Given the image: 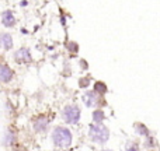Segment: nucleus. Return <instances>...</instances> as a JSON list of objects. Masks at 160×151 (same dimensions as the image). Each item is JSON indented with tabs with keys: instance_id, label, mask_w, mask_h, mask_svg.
<instances>
[{
	"instance_id": "nucleus-1",
	"label": "nucleus",
	"mask_w": 160,
	"mask_h": 151,
	"mask_svg": "<svg viewBox=\"0 0 160 151\" xmlns=\"http://www.w3.org/2000/svg\"><path fill=\"white\" fill-rule=\"evenodd\" d=\"M88 130H90V137L93 141H96V143H105V141L110 139V132H108V129L104 126V125L101 123H94V125H90V127H88Z\"/></svg>"
},
{
	"instance_id": "nucleus-2",
	"label": "nucleus",
	"mask_w": 160,
	"mask_h": 151,
	"mask_svg": "<svg viewBox=\"0 0 160 151\" xmlns=\"http://www.w3.org/2000/svg\"><path fill=\"white\" fill-rule=\"evenodd\" d=\"M52 140L59 147H69L70 143H72V133H70V130L65 129V127H56L53 130Z\"/></svg>"
},
{
	"instance_id": "nucleus-3",
	"label": "nucleus",
	"mask_w": 160,
	"mask_h": 151,
	"mask_svg": "<svg viewBox=\"0 0 160 151\" xmlns=\"http://www.w3.org/2000/svg\"><path fill=\"white\" fill-rule=\"evenodd\" d=\"M63 119L68 122V123H78L80 119V109L78 105H69L63 109V113H62Z\"/></svg>"
},
{
	"instance_id": "nucleus-4",
	"label": "nucleus",
	"mask_w": 160,
	"mask_h": 151,
	"mask_svg": "<svg viewBox=\"0 0 160 151\" xmlns=\"http://www.w3.org/2000/svg\"><path fill=\"white\" fill-rule=\"evenodd\" d=\"M14 59H16L17 62H30L31 60V52L27 49V48H22V49H18L16 53H14Z\"/></svg>"
},
{
	"instance_id": "nucleus-5",
	"label": "nucleus",
	"mask_w": 160,
	"mask_h": 151,
	"mask_svg": "<svg viewBox=\"0 0 160 151\" xmlns=\"http://www.w3.org/2000/svg\"><path fill=\"white\" fill-rule=\"evenodd\" d=\"M83 102L86 104V106L91 108V106H94V105H97V102H98V97H97L96 92L88 91V92L84 94V97H83Z\"/></svg>"
},
{
	"instance_id": "nucleus-6",
	"label": "nucleus",
	"mask_w": 160,
	"mask_h": 151,
	"mask_svg": "<svg viewBox=\"0 0 160 151\" xmlns=\"http://www.w3.org/2000/svg\"><path fill=\"white\" fill-rule=\"evenodd\" d=\"M13 77V70L8 66H0V81L7 83Z\"/></svg>"
},
{
	"instance_id": "nucleus-7",
	"label": "nucleus",
	"mask_w": 160,
	"mask_h": 151,
	"mask_svg": "<svg viewBox=\"0 0 160 151\" xmlns=\"http://www.w3.org/2000/svg\"><path fill=\"white\" fill-rule=\"evenodd\" d=\"M2 22H3V25H4V27H7V28L13 27V25L16 24V18H14L13 13H11V11H8V10L4 11V13H3Z\"/></svg>"
},
{
	"instance_id": "nucleus-8",
	"label": "nucleus",
	"mask_w": 160,
	"mask_h": 151,
	"mask_svg": "<svg viewBox=\"0 0 160 151\" xmlns=\"http://www.w3.org/2000/svg\"><path fill=\"white\" fill-rule=\"evenodd\" d=\"M0 42H2V46L7 50L13 48V38H11V35H8V34H3V35L0 36Z\"/></svg>"
},
{
	"instance_id": "nucleus-9",
	"label": "nucleus",
	"mask_w": 160,
	"mask_h": 151,
	"mask_svg": "<svg viewBox=\"0 0 160 151\" xmlns=\"http://www.w3.org/2000/svg\"><path fill=\"white\" fill-rule=\"evenodd\" d=\"M47 126H48L47 119H39V120H37L35 125H34V127H35L37 132H44V130L47 129Z\"/></svg>"
},
{
	"instance_id": "nucleus-10",
	"label": "nucleus",
	"mask_w": 160,
	"mask_h": 151,
	"mask_svg": "<svg viewBox=\"0 0 160 151\" xmlns=\"http://www.w3.org/2000/svg\"><path fill=\"white\" fill-rule=\"evenodd\" d=\"M93 120H94V123H101V122L104 120V112H102L101 109L94 111V113H93Z\"/></svg>"
},
{
	"instance_id": "nucleus-11",
	"label": "nucleus",
	"mask_w": 160,
	"mask_h": 151,
	"mask_svg": "<svg viewBox=\"0 0 160 151\" xmlns=\"http://www.w3.org/2000/svg\"><path fill=\"white\" fill-rule=\"evenodd\" d=\"M94 90H96V92H98V94L107 92V87H105L104 83H96V85H94Z\"/></svg>"
},
{
	"instance_id": "nucleus-12",
	"label": "nucleus",
	"mask_w": 160,
	"mask_h": 151,
	"mask_svg": "<svg viewBox=\"0 0 160 151\" xmlns=\"http://www.w3.org/2000/svg\"><path fill=\"white\" fill-rule=\"evenodd\" d=\"M135 129H136V132H138L139 134H142V136H148V129L143 126V125H141V123L135 125Z\"/></svg>"
},
{
	"instance_id": "nucleus-13",
	"label": "nucleus",
	"mask_w": 160,
	"mask_h": 151,
	"mask_svg": "<svg viewBox=\"0 0 160 151\" xmlns=\"http://www.w3.org/2000/svg\"><path fill=\"white\" fill-rule=\"evenodd\" d=\"M13 141H14V134H13V132H7L6 133V137H4V144H13Z\"/></svg>"
},
{
	"instance_id": "nucleus-14",
	"label": "nucleus",
	"mask_w": 160,
	"mask_h": 151,
	"mask_svg": "<svg viewBox=\"0 0 160 151\" xmlns=\"http://www.w3.org/2000/svg\"><path fill=\"white\" fill-rule=\"evenodd\" d=\"M127 151H138V144L136 143H128L127 144Z\"/></svg>"
},
{
	"instance_id": "nucleus-15",
	"label": "nucleus",
	"mask_w": 160,
	"mask_h": 151,
	"mask_svg": "<svg viewBox=\"0 0 160 151\" xmlns=\"http://www.w3.org/2000/svg\"><path fill=\"white\" fill-rule=\"evenodd\" d=\"M69 48H70V49H72V50H78V45H75V44H72Z\"/></svg>"
},
{
	"instance_id": "nucleus-16",
	"label": "nucleus",
	"mask_w": 160,
	"mask_h": 151,
	"mask_svg": "<svg viewBox=\"0 0 160 151\" xmlns=\"http://www.w3.org/2000/svg\"><path fill=\"white\" fill-rule=\"evenodd\" d=\"M104 151H111V150H104Z\"/></svg>"
}]
</instances>
